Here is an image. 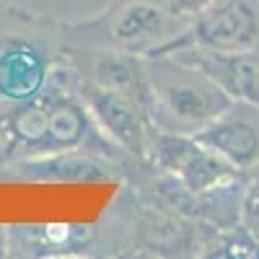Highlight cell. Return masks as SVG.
<instances>
[{"label":"cell","mask_w":259,"mask_h":259,"mask_svg":"<svg viewBox=\"0 0 259 259\" xmlns=\"http://www.w3.org/2000/svg\"><path fill=\"white\" fill-rule=\"evenodd\" d=\"M168 3H171V11H174L184 24H189L194 16L202 13L207 6H212L215 0H168Z\"/></svg>","instance_id":"11"},{"label":"cell","mask_w":259,"mask_h":259,"mask_svg":"<svg viewBox=\"0 0 259 259\" xmlns=\"http://www.w3.org/2000/svg\"><path fill=\"white\" fill-rule=\"evenodd\" d=\"M166 55H174L184 62L197 65L233 101L259 106V50L215 52L202 47H179Z\"/></svg>","instance_id":"7"},{"label":"cell","mask_w":259,"mask_h":259,"mask_svg":"<svg viewBox=\"0 0 259 259\" xmlns=\"http://www.w3.org/2000/svg\"><path fill=\"white\" fill-rule=\"evenodd\" d=\"M0 11H3V6H0Z\"/></svg>","instance_id":"12"},{"label":"cell","mask_w":259,"mask_h":259,"mask_svg":"<svg viewBox=\"0 0 259 259\" xmlns=\"http://www.w3.org/2000/svg\"><path fill=\"white\" fill-rule=\"evenodd\" d=\"M68 150L109 158L122 153L104 135L55 60L52 78L45 89L26 101H11V106L0 114V156L11 163Z\"/></svg>","instance_id":"1"},{"label":"cell","mask_w":259,"mask_h":259,"mask_svg":"<svg viewBox=\"0 0 259 259\" xmlns=\"http://www.w3.org/2000/svg\"><path fill=\"white\" fill-rule=\"evenodd\" d=\"M153 89V127L179 135H197L218 119L233 99L197 65L174 55L148 57Z\"/></svg>","instance_id":"2"},{"label":"cell","mask_w":259,"mask_h":259,"mask_svg":"<svg viewBox=\"0 0 259 259\" xmlns=\"http://www.w3.org/2000/svg\"><path fill=\"white\" fill-rule=\"evenodd\" d=\"M143 163L153 166L189 200H210L241 192L249 177L194 135L166 133L158 127L150 130Z\"/></svg>","instance_id":"3"},{"label":"cell","mask_w":259,"mask_h":259,"mask_svg":"<svg viewBox=\"0 0 259 259\" xmlns=\"http://www.w3.org/2000/svg\"><path fill=\"white\" fill-rule=\"evenodd\" d=\"M62 29L83 34L85 39H101L94 47L153 57L168 47L187 24L171 11L168 0H114L96 18L65 24Z\"/></svg>","instance_id":"4"},{"label":"cell","mask_w":259,"mask_h":259,"mask_svg":"<svg viewBox=\"0 0 259 259\" xmlns=\"http://www.w3.org/2000/svg\"><path fill=\"white\" fill-rule=\"evenodd\" d=\"M239 223L249 228L259 239V174L246 179L244 194H241V207H239Z\"/></svg>","instance_id":"10"},{"label":"cell","mask_w":259,"mask_h":259,"mask_svg":"<svg viewBox=\"0 0 259 259\" xmlns=\"http://www.w3.org/2000/svg\"><path fill=\"white\" fill-rule=\"evenodd\" d=\"M179 47H202L215 52L259 50V0H215L158 55Z\"/></svg>","instance_id":"5"},{"label":"cell","mask_w":259,"mask_h":259,"mask_svg":"<svg viewBox=\"0 0 259 259\" xmlns=\"http://www.w3.org/2000/svg\"><path fill=\"white\" fill-rule=\"evenodd\" d=\"M55 62L26 39H8L0 45V99L26 101L50 83Z\"/></svg>","instance_id":"8"},{"label":"cell","mask_w":259,"mask_h":259,"mask_svg":"<svg viewBox=\"0 0 259 259\" xmlns=\"http://www.w3.org/2000/svg\"><path fill=\"white\" fill-rule=\"evenodd\" d=\"M0 179L13 182H36V184H80V182H106L112 174L99 163V156L68 150L41 158L11 161L0 171Z\"/></svg>","instance_id":"9"},{"label":"cell","mask_w":259,"mask_h":259,"mask_svg":"<svg viewBox=\"0 0 259 259\" xmlns=\"http://www.w3.org/2000/svg\"><path fill=\"white\" fill-rule=\"evenodd\" d=\"M194 138L231 166L251 174L259 166V106L233 101L218 119H212Z\"/></svg>","instance_id":"6"}]
</instances>
